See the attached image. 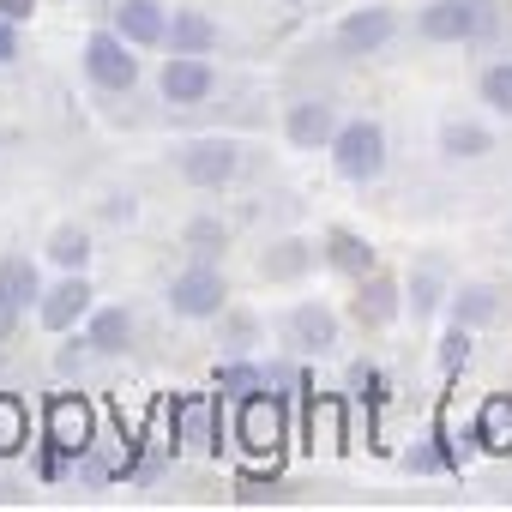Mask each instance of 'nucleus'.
I'll return each mask as SVG.
<instances>
[{
	"label": "nucleus",
	"instance_id": "nucleus-1",
	"mask_svg": "<svg viewBox=\"0 0 512 512\" xmlns=\"http://www.w3.org/2000/svg\"><path fill=\"white\" fill-rule=\"evenodd\" d=\"M229 446H241L253 464H278L290 446V398L284 386H253L241 398H229Z\"/></svg>",
	"mask_w": 512,
	"mask_h": 512
},
{
	"label": "nucleus",
	"instance_id": "nucleus-2",
	"mask_svg": "<svg viewBox=\"0 0 512 512\" xmlns=\"http://www.w3.org/2000/svg\"><path fill=\"white\" fill-rule=\"evenodd\" d=\"M506 13H512V0H422L410 13V37L428 49H464V43L494 37Z\"/></svg>",
	"mask_w": 512,
	"mask_h": 512
},
{
	"label": "nucleus",
	"instance_id": "nucleus-3",
	"mask_svg": "<svg viewBox=\"0 0 512 512\" xmlns=\"http://www.w3.org/2000/svg\"><path fill=\"white\" fill-rule=\"evenodd\" d=\"M247 145L235 139V133H199V139H181L175 151H169V169H175V181L181 187H193V193H229L241 175H247Z\"/></svg>",
	"mask_w": 512,
	"mask_h": 512
},
{
	"label": "nucleus",
	"instance_id": "nucleus-4",
	"mask_svg": "<svg viewBox=\"0 0 512 512\" xmlns=\"http://www.w3.org/2000/svg\"><path fill=\"white\" fill-rule=\"evenodd\" d=\"M326 157H332V175L338 181L374 187L392 169V133H386L380 115H344L338 133H332V145H326Z\"/></svg>",
	"mask_w": 512,
	"mask_h": 512
},
{
	"label": "nucleus",
	"instance_id": "nucleus-5",
	"mask_svg": "<svg viewBox=\"0 0 512 512\" xmlns=\"http://www.w3.org/2000/svg\"><path fill=\"white\" fill-rule=\"evenodd\" d=\"M97 434H103V416H97V404H91L79 386H61V392L43 398V434H37L43 452L79 464V458H91Z\"/></svg>",
	"mask_w": 512,
	"mask_h": 512
},
{
	"label": "nucleus",
	"instance_id": "nucleus-6",
	"mask_svg": "<svg viewBox=\"0 0 512 512\" xmlns=\"http://www.w3.org/2000/svg\"><path fill=\"white\" fill-rule=\"evenodd\" d=\"M163 308L175 320H187V326L217 320L229 308V272H223V260H193V253H187V266H175L169 284H163Z\"/></svg>",
	"mask_w": 512,
	"mask_h": 512
},
{
	"label": "nucleus",
	"instance_id": "nucleus-7",
	"mask_svg": "<svg viewBox=\"0 0 512 512\" xmlns=\"http://www.w3.org/2000/svg\"><path fill=\"white\" fill-rule=\"evenodd\" d=\"M398 37H404V13L392 7V0H362V7H350V13L332 25L326 49H332L338 61H374V55H386Z\"/></svg>",
	"mask_w": 512,
	"mask_h": 512
},
{
	"label": "nucleus",
	"instance_id": "nucleus-8",
	"mask_svg": "<svg viewBox=\"0 0 512 512\" xmlns=\"http://www.w3.org/2000/svg\"><path fill=\"white\" fill-rule=\"evenodd\" d=\"M79 67H85V79H91V91H103V97H133L139 91V79H145V61H139V49L115 31V25H97L91 37H85V49H79Z\"/></svg>",
	"mask_w": 512,
	"mask_h": 512
},
{
	"label": "nucleus",
	"instance_id": "nucleus-9",
	"mask_svg": "<svg viewBox=\"0 0 512 512\" xmlns=\"http://www.w3.org/2000/svg\"><path fill=\"white\" fill-rule=\"evenodd\" d=\"M302 392V440L320 452H350V392H320L314 380L296 386Z\"/></svg>",
	"mask_w": 512,
	"mask_h": 512
},
{
	"label": "nucleus",
	"instance_id": "nucleus-10",
	"mask_svg": "<svg viewBox=\"0 0 512 512\" xmlns=\"http://www.w3.org/2000/svg\"><path fill=\"white\" fill-rule=\"evenodd\" d=\"M404 320V278H392L386 266H374L368 278L350 284V326L362 332H392Z\"/></svg>",
	"mask_w": 512,
	"mask_h": 512
},
{
	"label": "nucleus",
	"instance_id": "nucleus-11",
	"mask_svg": "<svg viewBox=\"0 0 512 512\" xmlns=\"http://www.w3.org/2000/svg\"><path fill=\"white\" fill-rule=\"evenodd\" d=\"M217 67H211V55H169L163 67H157V97L169 103V109H199V103H211L217 97Z\"/></svg>",
	"mask_w": 512,
	"mask_h": 512
},
{
	"label": "nucleus",
	"instance_id": "nucleus-12",
	"mask_svg": "<svg viewBox=\"0 0 512 512\" xmlns=\"http://www.w3.org/2000/svg\"><path fill=\"white\" fill-rule=\"evenodd\" d=\"M97 308V290H91V272H61L55 284H43V296H37V326L43 332H73V326H85V314Z\"/></svg>",
	"mask_w": 512,
	"mask_h": 512
},
{
	"label": "nucleus",
	"instance_id": "nucleus-13",
	"mask_svg": "<svg viewBox=\"0 0 512 512\" xmlns=\"http://www.w3.org/2000/svg\"><path fill=\"white\" fill-rule=\"evenodd\" d=\"M338 338H344V320H338V308H332V302H296V308L284 314V344H290L302 362L332 356V350H338Z\"/></svg>",
	"mask_w": 512,
	"mask_h": 512
},
{
	"label": "nucleus",
	"instance_id": "nucleus-14",
	"mask_svg": "<svg viewBox=\"0 0 512 512\" xmlns=\"http://www.w3.org/2000/svg\"><path fill=\"white\" fill-rule=\"evenodd\" d=\"M494 127L482 121V115H446L440 127H434V151H440V163L446 169H470V163H488L494 157Z\"/></svg>",
	"mask_w": 512,
	"mask_h": 512
},
{
	"label": "nucleus",
	"instance_id": "nucleus-15",
	"mask_svg": "<svg viewBox=\"0 0 512 512\" xmlns=\"http://www.w3.org/2000/svg\"><path fill=\"white\" fill-rule=\"evenodd\" d=\"M446 326H464V332H488V326H500L506 320V290L500 284H488V278H464V284H452L446 290Z\"/></svg>",
	"mask_w": 512,
	"mask_h": 512
},
{
	"label": "nucleus",
	"instance_id": "nucleus-16",
	"mask_svg": "<svg viewBox=\"0 0 512 512\" xmlns=\"http://www.w3.org/2000/svg\"><path fill=\"white\" fill-rule=\"evenodd\" d=\"M79 332H85V344H91L97 362H115V356H127V350L139 344V314H133L127 302H97Z\"/></svg>",
	"mask_w": 512,
	"mask_h": 512
},
{
	"label": "nucleus",
	"instance_id": "nucleus-17",
	"mask_svg": "<svg viewBox=\"0 0 512 512\" xmlns=\"http://www.w3.org/2000/svg\"><path fill=\"white\" fill-rule=\"evenodd\" d=\"M320 266H326V272H338L344 284H356V278H368V272L380 266V247H374L362 229L332 223V229H320Z\"/></svg>",
	"mask_w": 512,
	"mask_h": 512
},
{
	"label": "nucleus",
	"instance_id": "nucleus-18",
	"mask_svg": "<svg viewBox=\"0 0 512 512\" xmlns=\"http://www.w3.org/2000/svg\"><path fill=\"white\" fill-rule=\"evenodd\" d=\"M314 266H320V241H308V235H272L260 247V260H253L260 284H302Z\"/></svg>",
	"mask_w": 512,
	"mask_h": 512
},
{
	"label": "nucleus",
	"instance_id": "nucleus-19",
	"mask_svg": "<svg viewBox=\"0 0 512 512\" xmlns=\"http://www.w3.org/2000/svg\"><path fill=\"white\" fill-rule=\"evenodd\" d=\"M338 121H344V109H338L332 97H296V103L284 109V145H296V151H326L332 133H338Z\"/></svg>",
	"mask_w": 512,
	"mask_h": 512
},
{
	"label": "nucleus",
	"instance_id": "nucleus-20",
	"mask_svg": "<svg viewBox=\"0 0 512 512\" xmlns=\"http://www.w3.org/2000/svg\"><path fill=\"white\" fill-rule=\"evenodd\" d=\"M446 290H452V278H446V260H440V253H422V260L410 266V278H404V320H416V326L440 320V308H446Z\"/></svg>",
	"mask_w": 512,
	"mask_h": 512
},
{
	"label": "nucleus",
	"instance_id": "nucleus-21",
	"mask_svg": "<svg viewBox=\"0 0 512 512\" xmlns=\"http://www.w3.org/2000/svg\"><path fill=\"white\" fill-rule=\"evenodd\" d=\"M217 49H223V25L205 7H169L163 55H217Z\"/></svg>",
	"mask_w": 512,
	"mask_h": 512
},
{
	"label": "nucleus",
	"instance_id": "nucleus-22",
	"mask_svg": "<svg viewBox=\"0 0 512 512\" xmlns=\"http://www.w3.org/2000/svg\"><path fill=\"white\" fill-rule=\"evenodd\" d=\"M109 25L145 55V49H163V25H169V7L163 0H115L109 7Z\"/></svg>",
	"mask_w": 512,
	"mask_h": 512
},
{
	"label": "nucleus",
	"instance_id": "nucleus-23",
	"mask_svg": "<svg viewBox=\"0 0 512 512\" xmlns=\"http://www.w3.org/2000/svg\"><path fill=\"white\" fill-rule=\"evenodd\" d=\"M91 223H79V217H61L55 229H49V241H43V260L55 266V272H91Z\"/></svg>",
	"mask_w": 512,
	"mask_h": 512
},
{
	"label": "nucleus",
	"instance_id": "nucleus-24",
	"mask_svg": "<svg viewBox=\"0 0 512 512\" xmlns=\"http://www.w3.org/2000/svg\"><path fill=\"white\" fill-rule=\"evenodd\" d=\"M404 470H410V476H452V470H458V452H452V428H446V416H434L428 434L404 452Z\"/></svg>",
	"mask_w": 512,
	"mask_h": 512
},
{
	"label": "nucleus",
	"instance_id": "nucleus-25",
	"mask_svg": "<svg viewBox=\"0 0 512 512\" xmlns=\"http://www.w3.org/2000/svg\"><path fill=\"white\" fill-rule=\"evenodd\" d=\"M470 440H476L482 452H494V458H506V452H512V392H494V398L476 410Z\"/></svg>",
	"mask_w": 512,
	"mask_h": 512
},
{
	"label": "nucleus",
	"instance_id": "nucleus-26",
	"mask_svg": "<svg viewBox=\"0 0 512 512\" xmlns=\"http://www.w3.org/2000/svg\"><path fill=\"white\" fill-rule=\"evenodd\" d=\"M229 241H235V229H229L223 211H193L181 223V247L193 253V260H217V253H229Z\"/></svg>",
	"mask_w": 512,
	"mask_h": 512
},
{
	"label": "nucleus",
	"instance_id": "nucleus-27",
	"mask_svg": "<svg viewBox=\"0 0 512 512\" xmlns=\"http://www.w3.org/2000/svg\"><path fill=\"white\" fill-rule=\"evenodd\" d=\"M476 103H482L494 121H512V55L482 61V73H476Z\"/></svg>",
	"mask_w": 512,
	"mask_h": 512
},
{
	"label": "nucleus",
	"instance_id": "nucleus-28",
	"mask_svg": "<svg viewBox=\"0 0 512 512\" xmlns=\"http://www.w3.org/2000/svg\"><path fill=\"white\" fill-rule=\"evenodd\" d=\"M0 290H7L25 314L37 308V296H43V272H37V260H31V253H0Z\"/></svg>",
	"mask_w": 512,
	"mask_h": 512
},
{
	"label": "nucleus",
	"instance_id": "nucleus-29",
	"mask_svg": "<svg viewBox=\"0 0 512 512\" xmlns=\"http://www.w3.org/2000/svg\"><path fill=\"white\" fill-rule=\"evenodd\" d=\"M344 386H350V404H362V410H368V422L392 404V386H386L380 362H362V356H356V362L344 368Z\"/></svg>",
	"mask_w": 512,
	"mask_h": 512
},
{
	"label": "nucleus",
	"instance_id": "nucleus-30",
	"mask_svg": "<svg viewBox=\"0 0 512 512\" xmlns=\"http://www.w3.org/2000/svg\"><path fill=\"white\" fill-rule=\"evenodd\" d=\"M25 446H31V404H25L19 392L0 386V464L19 458Z\"/></svg>",
	"mask_w": 512,
	"mask_h": 512
},
{
	"label": "nucleus",
	"instance_id": "nucleus-31",
	"mask_svg": "<svg viewBox=\"0 0 512 512\" xmlns=\"http://www.w3.org/2000/svg\"><path fill=\"white\" fill-rule=\"evenodd\" d=\"M217 350L223 356H253V350H260V314H247V308H223L217 314Z\"/></svg>",
	"mask_w": 512,
	"mask_h": 512
},
{
	"label": "nucleus",
	"instance_id": "nucleus-32",
	"mask_svg": "<svg viewBox=\"0 0 512 512\" xmlns=\"http://www.w3.org/2000/svg\"><path fill=\"white\" fill-rule=\"evenodd\" d=\"M235 500H241V506H278V500H290V488H284L278 464H272V470L241 464V470H235Z\"/></svg>",
	"mask_w": 512,
	"mask_h": 512
},
{
	"label": "nucleus",
	"instance_id": "nucleus-33",
	"mask_svg": "<svg viewBox=\"0 0 512 512\" xmlns=\"http://www.w3.org/2000/svg\"><path fill=\"white\" fill-rule=\"evenodd\" d=\"M470 350H476V332H464V326H446V338H440V356H434V368H440V380L452 386L464 368H470Z\"/></svg>",
	"mask_w": 512,
	"mask_h": 512
},
{
	"label": "nucleus",
	"instance_id": "nucleus-34",
	"mask_svg": "<svg viewBox=\"0 0 512 512\" xmlns=\"http://www.w3.org/2000/svg\"><path fill=\"white\" fill-rule=\"evenodd\" d=\"M91 362H97V356H91L85 332H79V326H73V332H61V350H55V374H61V380L73 386V380H79V374H85Z\"/></svg>",
	"mask_w": 512,
	"mask_h": 512
},
{
	"label": "nucleus",
	"instance_id": "nucleus-35",
	"mask_svg": "<svg viewBox=\"0 0 512 512\" xmlns=\"http://www.w3.org/2000/svg\"><path fill=\"white\" fill-rule=\"evenodd\" d=\"M97 223H109V229H133V223H139V193L109 187V193L97 199Z\"/></svg>",
	"mask_w": 512,
	"mask_h": 512
},
{
	"label": "nucleus",
	"instance_id": "nucleus-36",
	"mask_svg": "<svg viewBox=\"0 0 512 512\" xmlns=\"http://www.w3.org/2000/svg\"><path fill=\"white\" fill-rule=\"evenodd\" d=\"M25 55V25H13V19H0V67H13Z\"/></svg>",
	"mask_w": 512,
	"mask_h": 512
},
{
	"label": "nucleus",
	"instance_id": "nucleus-37",
	"mask_svg": "<svg viewBox=\"0 0 512 512\" xmlns=\"http://www.w3.org/2000/svg\"><path fill=\"white\" fill-rule=\"evenodd\" d=\"M19 326H25V308H19L7 290H0V344H13V338H19Z\"/></svg>",
	"mask_w": 512,
	"mask_h": 512
},
{
	"label": "nucleus",
	"instance_id": "nucleus-38",
	"mask_svg": "<svg viewBox=\"0 0 512 512\" xmlns=\"http://www.w3.org/2000/svg\"><path fill=\"white\" fill-rule=\"evenodd\" d=\"M43 7V0H0V19H13V25H25L31 13Z\"/></svg>",
	"mask_w": 512,
	"mask_h": 512
}]
</instances>
